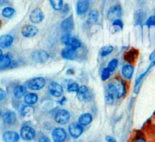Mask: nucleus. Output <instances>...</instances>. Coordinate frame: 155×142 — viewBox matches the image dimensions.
Segmentation results:
<instances>
[{
	"mask_svg": "<svg viewBox=\"0 0 155 142\" xmlns=\"http://www.w3.org/2000/svg\"><path fill=\"white\" fill-rule=\"evenodd\" d=\"M27 85L28 88H30V90H33V91H39V90L42 89L45 86V80L44 78L42 77L34 78L29 81Z\"/></svg>",
	"mask_w": 155,
	"mask_h": 142,
	"instance_id": "nucleus-1",
	"label": "nucleus"
},
{
	"mask_svg": "<svg viewBox=\"0 0 155 142\" xmlns=\"http://www.w3.org/2000/svg\"><path fill=\"white\" fill-rule=\"evenodd\" d=\"M61 39L62 41L68 47H71V48L74 49V50H77V49L80 48V46H81V43H80V41L79 40L74 37V36H71L70 34L64 35Z\"/></svg>",
	"mask_w": 155,
	"mask_h": 142,
	"instance_id": "nucleus-2",
	"label": "nucleus"
},
{
	"mask_svg": "<svg viewBox=\"0 0 155 142\" xmlns=\"http://www.w3.org/2000/svg\"><path fill=\"white\" fill-rule=\"evenodd\" d=\"M70 117H71V115L68 111L65 110V109H60L55 113L54 120L58 124L64 125L69 121Z\"/></svg>",
	"mask_w": 155,
	"mask_h": 142,
	"instance_id": "nucleus-3",
	"label": "nucleus"
},
{
	"mask_svg": "<svg viewBox=\"0 0 155 142\" xmlns=\"http://www.w3.org/2000/svg\"><path fill=\"white\" fill-rule=\"evenodd\" d=\"M36 132L32 127L24 126L21 129V136L25 141H31L35 138Z\"/></svg>",
	"mask_w": 155,
	"mask_h": 142,
	"instance_id": "nucleus-4",
	"label": "nucleus"
},
{
	"mask_svg": "<svg viewBox=\"0 0 155 142\" xmlns=\"http://www.w3.org/2000/svg\"><path fill=\"white\" fill-rule=\"evenodd\" d=\"M121 15H122V8L120 5L112 6L107 12V18L113 21L116 19H119Z\"/></svg>",
	"mask_w": 155,
	"mask_h": 142,
	"instance_id": "nucleus-5",
	"label": "nucleus"
},
{
	"mask_svg": "<svg viewBox=\"0 0 155 142\" xmlns=\"http://www.w3.org/2000/svg\"><path fill=\"white\" fill-rule=\"evenodd\" d=\"M54 142H64L67 138V133L62 128H56L51 133Z\"/></svg>",
	"mask_w": 155,
	"mask_h": 142,
	"instance_id": "nucleus-6",
	"label": "nucleus"
},
{
	"mask_svg": "<svg viewBox=\"0 0 155 142\" xmlns=\"http://www.w3.org/2000/svg\"><path fill=\"white\" fill-rule=\"evenodd\" d=\"M32 58L35 62H39V63H44L48 60L49 56H48V53L45 52V50H39L33 52V54H32Z\"/></svg>",
	"mask_w": 155,
	"mask_h": 142,
	"instance_id": "nucleus-7",
	"label": "nucleus"
},
{
	"mask_svg": "<svg viewBox=\"0 0 155 142\" xmlns=\"http://www.w3.org/2000/svg\"><path fill=\"white\" fill-rule=\"evenodd\" d=\"M48 91H49L50 94L52 96L56 97H59L63 94V88L61 87V85H59L57 82L52 81L51 83H49L48 87Z\"/></svg>",
	"mask_w": 155,
	"mask_h": 142,
	"instance_id": "nucleus-8",
	"label": "nucleus"
},
{
	"mask_svg": "<svg viewBox=\"0 0 155 142\" xmlns=\"http://www.w3.org/2000/svg\"><path fill=\"white\" fill-rule=\"evenodd\" d=\"M69 132L71 137L74 138H77L82 135L83 132V126L80 123H72L69 126Z\"/></svg>",
	"mask_w": 155,
	"mask_h": 142,
	"instance_id": "nucleus-9",
	"label": "nucleus"
},
{
	"mask_svg": "<svg viewBox=\"0 0 155 142\" xmlns=\"http://www.w3.org/2000/svg\"><path fill=\"white\" fill-rule=\"evenodd\" d=\"M21 33L25 37H33L38 33V29L35 26L27 24L24 25L21 29Z\"/></svg>",
	"mask_w": 155,
	"mask_h": 142,
	"instance_id": "nucleus-10",
	"label": "nucleus"
},
{
	"mask_svg": "<svg viewBox=\"0 0 155 142\" xmlns=\"http://www.w3.org/2000/svg\"><path fill=\"white\" fill-rule=\"evenodd\" d=\"M44 19V14L40 9H36L30 15V20L33 24H39Z\"/></svg>",
	"mask_w": 155,
	"mask_h": 142,
	"instance_id": "nucleus-11",
	"label": "nucleus"
},
{
	"mask_svg": "<svg viewBox=\"0 0 155 142\" xmlns=\"http://www.w3.org/2000/svg\"><path fill=\"white\" fill-rule=\"evenodd\" d=\"M89 8V0H79L77 4V13L78 15H83Z\"/></svg>",
	"mask_w": 155,
	"mask_h": 142,
	"instance_id": "nucleus-12",
	"label": "nucleus"
},
{
	"mask_svg": "<svg viewBox=\"0 0 155 142\" xmlns=\"http://www.w3.org/2000/svg\"><path fill=\"white\" fill-rule=\"evenodd\" d=\"M61 27V29L64 32H67V33L71 32L74 27V21L72 15H71L68 18H67L66 19L62 21Z\"/></svg>",
	"mask_w": 155,
	"mask_h": 142,
	"instance_id": "nucleus-13",
	"label": "nucleus"
},
{
	"mask_svg": "<svg viewBox=\"0 0 155 142\" xmlns=\"http://www.w3.org/2000/svg\"><path fill=\"white\" fill-rule=\"evenodd\" d=\"M2 138L5 142H18L20 136L17 132L13 131H8L3 134Z\"/></svg>",
	"mask_w": 155,
	"mask_h": 142,
	"instance_id": "nucleus-14",
	"label": "nucleus"
},
{
	"mask_svg": "<svg viewBox=\"0 0 155 142\" xmlns=\"http://www.w3.org/2000/svg\"><path fill=\"white\" fill-rule=\"evenodd\" d=\"M61 56L64 59L73 60L77 57V51L71 47H66L61 52Z\"/></svg>",
	"mask_w": 155,
	"mask_h": 142,
	"instance_id": "nucleus-15",
	"label": "nucleus"
},
{
	"mask_svg": "<svg viewBox=\"0 0 155 142\" xmlns=\"http://www.w3.org/2000/svg\"><path fill=\"white\" fill-rule=\"evenodd\" d=\"M16 114L15 112L12 111H7L2 115L3 122L6 124L13 125L16 122Z\"/></svg>",
	"mask_w": 155,
	"mask_h": 142,
	"instance_id": "nucleus-16",
	"label": "nucleus"
},
{
	"mask_svg": "<svg viewBox=\"0 0 155 142\" xmlns=\"http://www.w3.org/2000/svg\"><path fill=\"white\" fill-rule=\"evenodd\" d=\"M77 96H78V99L81 101L83 100H86L90 97V94H89V88L86 86H81L80 87L78 92H77Z\"/></svg>",
	"mask_w": 155,
	"mask_h": 142,
	"instance_id": "nucleus-17",
	"label": "nucleus"
},
{
	"mask_svg": "<svg viewBox=\"0 0 155 142\" xmlns=\"http://www.w3.org/2000/svg\"><path fill=\"white\" fill-rule=\"evenodd\" d=\"M14 38L11 35H2L0 37V47L1 48H8L13 43Z\"/></svg>",
	"mask_w": 155,
	"mask_h": 142,
	"instance_id": "nucleus-18",
	"label": "nucleus"
},
{
	"mask_svg": "<svg viewBox=\"0 0 155 142\" xmlns=\"http://www.w3.org/2000/svg\"><path fill=\"white\" fill-rule=\"evenodd\" d=\"M114 84L117 90V97L121 98L122 97H124L126 94V87L124 82L121 81H117Z\"/></svg>",
	"mask_w": 155,
	"mask_h": 142,
	"instance_id": "nucleus-19",
	"label": "nucleus"
},
{
	"mask_svg": "<svg viewBox=\"0 0 155 142\" xmlns=\"http://www.w3.org/2000/svg\"><path fill=\"white\" fill-rule=\"evenodd\" d=\"M79 123L82 126H86L90 124L92 121V116L89 113H83L79 117Z\"/></svg>",
	"mask_w": 155,
	"mask_h": 142,
	"instance_id": "nucleus-20",
	"label": "nucleus"
},
{
	"mask_svg": "<svg viewBox=\"0 0 155 142\" xmlns=\"http://www.w3.org/2000/svg\"><path fill=\"white\" fill-rule=\"evenodd\" d=\"M134 68L131 65H125L122 68V74L126 78L130 79L133 75Z\"/></svg>",
	"mask_w": 155,
	"mask_h": 142,
	"instance_id": "nucleus-21",
	"label": "nucleus"
},
{
	"mask_svg": "<svg viewBox=\"0 0 155 142\" xmlns=\"http://www.w3.org/2000/svg\"><path fill=\"white\" fill-rule=\"evenodd\" d=\"M13 93L15 98L21 99L26 94V88L24 86H22V85H18V86H16L14 88Z\"/></svg>",
	"mask_w": 155,
	"mask_h": 142,
	"instance_id": "nucleus-22",
	"label": "nucleus"
},
{
	"mask_svg": "<svg viewBox=\"0 0 155 142\" xmlns=\"http://www.w3.org/2000/svg\"><path fill=\"white\" fill-rule=\"evenodd\" d=\"M38 101L37 94L33 93H29L24 97V102L28 105H33Z\"/></svg>",
	"mask_w": 155,
	"mask_h": 142,
	"instance_id": "nucleus-23",
	"label": "nucleus"
},
{
	"mask_svg": "<svg viewBox=\"0 0 155 142\" xmlns=\"http://www.w3.org/2000/svg\"><path fill=\"white\" fill-rule=\"evenodd\" d=\"M11 63H12V59L9 57L8 55H5L0 57V68L2 70L8 67Z\"/></svg>",
	"mask_w": 155,
	"mask_h": 142,
	"instance_id": "nucleus-24",
	"label": "nucleus"
},
{
	"mask_svg": "<svg viewBox=\"0 0 155 142\" xmlns=\"http://www.w3.org/2000/svg\"><path fill=\"white\" fill-rule=\"evenodd\" d=\"M15 9L12 7H5V9H2V15L4 18H10L15 15Z\"/></svg>",
	"mask_w": 155,
	"mask_h": 142,
	"instance_id": "nucleus-25",
	"label": "nucleus"
},
{
	"mask_svg": "<svg viewBox=\"0 0 155 142\" xmlns=\"http://www.w3.org/2000/svg\"><path fill=\"white\" fill-rule=\"evenodd\" d=\"M49 2L53 9L56 11H61L64 6L63 0H49Z\"/></svg>",
	"mask_w": 155,
	"mask_h": 142,
	"instance_id": "nucleus-26",
	"label": "nucleus"
},
{
	"mask_svg": "<svg viewBox=\"0 0 155 142\" xmlns=\"http://www.w3.org/2000/svg\"><path fill=\"white\" fill-rule=\"evenodd\" d=\"M98 19V12L95 10H92L89 12V16H88V23L92 24V23H95Z\"/></svg>",
	"mask_w": 155,
	"mask_h": 142,
	"instance_id": "nucleus-27",
	"label": "nucleus"
},
{
	"mask_svg": "<svg viewBox=\"0 0 155 142\" xmlns=\"http://www.w3.org/2000/svg\"><path fill=\"white\" fill-rule=\"evenodd\" d=\"M114 50V47L112 46H107V47H104L101 50V55L102 56H107L112 53Z\"/></svg>",
	"mask_w": 155,
	"mask_h": 142,
	"instance_id": "nucleus-28",
	"label": "nucleus"
},
{
	"mask_svg": "<svg viewBox=\"0 0 155 142\" xmlns=\"http://www.w3.org/2000/svg\"><path fill=\"white\" fill-rule=\"evenodd\" d=\"M80 87H79L78 84L76 82H73L68 85V91L70 93H74V92H78Z\"/></svg>",
	"mask_w": 155,
	"mask_h": 142,
	"instance_id": "nucleus-29",
	"label": "nucleus"
},
{
	"mask_svg": "<svg viewBox=\"0 0 155 142\" xmlns=\"http://www.w3.org/2000/svg\"><path fill=\"white\" fill-rule=\"evenodd\" d=\"M117 65H118L117 59H112V60L108 63V66H107V68H108L109 69H110V71L112 72V71H114L115 68H116L117 66Z\"/></svg>",
	"mask_w": 155,
	"mask_h": 142,
	"instance_id": "nucleus-30",
	"label": "nucleus"
},
{
	"mask_svg": "<svg viewBox=\"0 0 155 142\" xmlns=\"http://www.w3.org/2000/svg\"><path fill=\"white\" fill-rule=\"evenodd\" d=\"M110 73H111V71H110L108 68H104V70L102 71V74H101V79L103 81H106L107 79H108L110 75Z\"/></svg>",
	"mask_w": 155,
	"mask_h": 142,
	"instance_id": "nucleus-31",
	"label": "nucleus"
},
{
	"mask_svg": "<svg viewBox=\"0 0 155 142\" xmlns=\"http://www.w3.org/2000/svg\"><path fill=\"white\" fill-rule=\"evenodd\" d=\"M145 24L148 27H151V26H155V15L149 17L148 20L145 22Z\"/></svg>",
	"mask_w": 155,
	"mask_h": 142,
	"instance_id": "nucleus-32",
	"label": "nucleus"
},
{
	"mask_svg": "<svg viewBox=\"0 0 155 142\" xmlns=\"http://www.w3.org/2000/svg\"><path fill=\"white\" fill-rule=\"evenodd\" d=\"M113 26H117V27H119L120 28L122 29L124 27V24L120 19H116L113 21Z\"/></svg>",
	"mask_w": 155,
	"mask_h": 142,
	"instance_id": "nucleus-33",
	"label": "nucleus"
},
{
	"mask_svg": "<svg viewBox=\"0 0 155 142\" xmlns=\"http://www.w3.org/2000/svg\"><path fill=\"white\" fill-rule=\"evenodd\" d=\"M38 142H51V141H50V139L48 138V137L43 135V136H42L40 138H39V141Z\"/></svg>",
	"mask_w": 155,
	"mask_h": 142,
	"instance_id": "nucleus-34",
	"label": "nucleus"
},
{
	"mask_svg": "<svg viewBox=\"0 0 155 142\" xmlns=\"http://www.w3.org/2000/svg\"><path fill=\"white\" fill-rule=\"evenodd\" d=\"M69 9H70L69 5L66 4V5H64L63 6V8H62L61 11L64 12V13H66V12H68V11H69Z\"/></svg>",
	"mask_w": 155,
	"mask_h": 142,
	"instance_id": "nucleus-35",
	"label": "nucleus"
},
{
	"mask_svg": "<svg viewBox=\"0 0 155 142\" xmlns=\"http://www.w3.org/2000/svg\"><path fill=\"white\" fill-rule=\"evenodd\" d=\"M106 141H107V142H117L116 140L114 138H112L111 136L106 137Z\"/></svg>",
	"mask_w": 155,
	"mask_h": 142,
	"instance_id": "nucleus-36",
	"label": "nucleus"
},
{
	"mask_svg": "<svg viewBox=\"0 0 155 142\" xmlns=\"http://www.w3.org/2000/svg\"><path fill=\"white\" fill-rule=\"evenodd\" d=\"M5 97V91L3 89L0 90V100H2Z\"/></svg>",
	"mask_w": 155,
	"mask_h": 142,
	"instance_id": "nucleus-37",
	"label": "nucleus"
},
{
	"mask_svg": "<svg viewBox=\"0 0 155 142\" xmlns=\"http://www.w3.org/2000/svg\"><path fill=\"white\" fill-rule=\"evenodd\" d=\"M149 59L151 61V62H153V61L155 60V50L154 52H152V53L150 55Z\"/></svg>",
	"mask_w": 155,
	"mask_h": 142,
	"instance_id": "nucleus-38",
	"label": "nucleus"
},
{
	"mask_svg": "<svg viewBox=\"0 0 155 142\" xmlns=\"http://www.w3.org/2000/svg\"><path fill=\"white\" fill-rule=\"evenodd\" d=\"M133 142H146V140L145 138H139V139L136 140V141H134Z\"/></svg>",
	"mask_w": 155,
	"mask_h": 142,
	"instance_id": "nucleus-39",
	"label": "nucleus"
}]
</instances>
